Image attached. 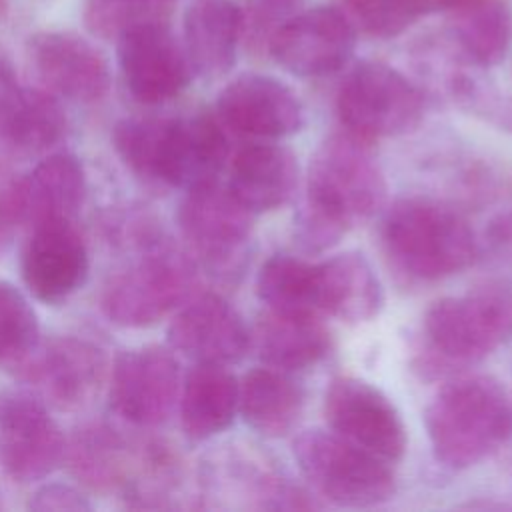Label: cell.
Masks as SVG:
<instances>
[{
	"instance_id": "cell-1",
	"label": "cell",
	"mask_w": 512,
	"mask_h": 512,
	"mask_svg": "<svg viewBox=\"0 0 512 512\" xmlns=\"http://www.w3.org/2000/svg\"><path fill=\"white\" fill-rule=\"evenodd\" d=\"M386 200V178L370 142L334 132L310 158L306 196L294 220V240L306 254L336 246L354 226L370 220Z\"/></svg>"
},
{
	"instance_id": "cell-2",
	"label": "cell",
	"mask_w": 512,
	"mask_h": 512,
	"mask_svg": "<svg viewBox=\"0 0 512 512\" xmlns=\"http://www.w3.org/2000/svg\"><path fill=\"white\" fill-rule=\"evenodd\" d=\"M382 248L392 268L410 282H438L474 264L478 240L468 220L430 196L398 198L384 214Z\"/></svg>"
},
{
	"instance_id": "cell-3",
	"label": "cell",
	"mask_w": 512,
	"mask_h": 512,
	"mask_svg": "<svg viewBox=\"0 0 512 512\" xmlns=\"http://www.w3.org/2000/svg\"><path fill=\"white\" fill-rule=\"evenodd\" d=\"M424 424L436 460L466 470L510 440L512 400L494 376H458L432 398Z\"/></svg>"
},
{
	"instance_id": "cell-4",
	"label": "cell",
	"mask_w": 512,
	"mask_h": 512,
	"mask_svg": "<svg viewBox=\"0 0 512 512\" xmlns=\"http://www.w3.org/2000/svg\"><path fill=\"white\" fill-rule=\"evenodd\" d=\"M422 376L452 374L494 354L512 338V288L490 282L460 296L436 300L424 314Z\"/></svg>"
},
{
	"instance_id": "cell-5",
	"label": "cell",
	"mask_w": 512,
	"mask_h": 512,
	"mask_svg": "<svg viewBox=\"0 0 512 512\" xmlns=\"http://www.w3.org/2000/svg\"><path fill=\"white\" fill-rule=\"evenodd\" d=\"M130 156L140 178L190 190L218 180L228 160L226 128L216 112L188 116H146L130 142Z\"/></svg>"
},
{
	"instance_id": "cell-6",
	"label": "cell",
	"mask_w": 512,
	"mask_h": 512,
	"mask_svg": "<svg viewBox=\"0 0 512 512\" xmlns=\"http://www.w3.org/2000/svg\"><path fill=\"white\" fill-rule=\"evenodd\" d=\"M196 260L168 240H154L104 288L102 308L110 322L148 328L190 300L196 286Z\"/></svg>"
},
{
	"instance_id": "cell-7",
	"label": "cell",
	"mask_w": 512,
	"mask_h": 512,
	"mask_svg": "<svg viewBox=\"0 0 512 512\" xmlns=\"http://www.w3.org/2000/svg\"><path fill=\"white\" fill-rule=\"evenodd\" d=\"M294 460L312 492L344 508H368L390 500L396 476L390 462L336 432L306 430L292 442Z\"/></svg>"
},
{
	"instance_id": "cell-8",
	"label": "cell",
	"mask_w": 512,
	"mask_h": 512,
	"mask_svg": "<svg viewBox=\"0 0 512 512\" xmlns=\"http://www.w3.org/2000/svg\"><path fill=\"white\" fill-rule=\"evenodd\" d=\"M424 110L422 88L376 60L356 64L336 94V112L344 130L366 142L412 132L422 122Z\"/></svg>"
},
{
	"instance_id": "cell-9",
	"label": "cell",
	"mask_w": 512,
	"mask_h": 512,
	"mask_svg": "<svg viewBox=\"0 0 512 512\" xmlns=\"http://www.w3.org/2000/svg\"><path fill=\"white\" fill-rule=\"evenodd\" d=\"M176 222L190 256L218 278H234L244 268L254 216L218 180L184 190Z\"/></svg>"
},
{
	"instance_id": "cell-10",
	"label": "cell",
	"mask_w": 512,
	"mask_h": 512,
	"mask_svg": "<svg viewBox=\"0 0 512 512\" xmlns=\"http://www.w3.org/2000/svg\"><path fill=\"white\" fill-rule=\"evenodd\" d=\"M206 496L226 508L248 510H310L320 502L280 468L260 446L230 444L220 448L204 466Z\"/></svg>"
},
{
	"instance_id": "cell-11",
	"label": "cell",
	"mask_w": 512,
	"mask_h": 512,
	"mask_svg": "<svg viewBox=\"0 0 512 512\" xmlns=\"http://www.w3.org/2000/svg\"><path fill=\"white\" fill-rule=\"evenodd\" d=\"M14 370L38 398L58 410L90 404L110 374L104 350L76 336L40 338Z\"/></svg>"
},
{
	"instance_id": "cell-12",
	"label": "cell",
	"mask_w": 512,
	"mask_h": 512,
	"mask_svg": "<svg viewBox=\"0 0 512 512\" xmlns=\"http://www.w3.org/2000/svg\"><path fill=\"white\" fill-rule=\"evenodd\" d=\"M180 386V364L172 348H128L114 358L108 374L110 408L134 426L154 428L174 412Z\"/></svg>"
},
{
	"instance_id": "cell-13",
	"label": "cell",
	"mask_w": 512,
	"mask_h": 512,
	"mask_svg": "<svg viewBox=\"0 0 512 512\" xmlns=\"http://www.w3.org/2000/svg\"><path fill=\"white\" fill-rule=\"evenodd\" d=\"M66 438L32 390L0 392V468L18 484L48 478L64 460Z\"/></svg>"
},
{
	"instance_id": "cell-14",
	"label": "cell",
	"mask_w": 512,
	"mask_h": 512,
	"mask_svg": "<svg viewBox=\"0 0 512 512\" xmlns=\"http://www.w3.org/2000/svg\"><path fill=\"white\" fill-rule=\"evenodd\" d=\"M324 418L332 432L386 462H398L408 446L406 426L392 400L370 382L340 376L324 394Z\"/></svg>"
},
{
	"instance_id": "cell-15",
	"label": "cell",
	"mask_w": 512,
	"mask_h": 512,
	"mask_svg": "<svg viewBox=\"0 0 512 512\" xmlns=\"http://www.w3.org/2000/svg\"><path fill=\"white\" fill-rule=\"evenodd\" d=\"M118 64L126 88L142 104H162L190 84L194 70L182 40L168 20L136 24L116 38Z\"/></svg>"
},
{
	"instance_id": "cell-16",
	"label": "cell",
	"mask_w": 512,
	"mask_h": 512,
	"mask_svg": "<svg viewBox=\"0 0 512 512\" xmlns=\"http://www.w3.org/2000/svg\"><path fill=\"white\" fill-rule=\"evenodd\" d=\"M356 46V28L340 8L314 6L292 16L272 38L268 54L294 76L318 78L340 70Z\"/></svg>"
},
{
	"instance_id": "cell-17",
	"label": "cell",
	"mask_w": 512,
	"mask_h": 512,
	"mask_svg": "<svg viewBox=\"0 0 512 512\" xmlns=\"http://www.w3.org/2000/svg\"><path fill=\"white\" fill-rule=\"evenodd\" d=\"M90 270L88 246L72 220L30 226L20 272L30 294L44 304H60L84 286Z\"/></svg>"
},
{
	"instance_id": "cell-18",
	"label": "cell",
	"mask_w": 512,
	"mask_h": 512,
	"mask_svg": "<svg viewBox=\"0 0 512 512\" xmlns=\"http://www.w3.org/2000/svg\"><path fill=\"white\" fill-rule=\"evenodd\" d=\"M30 62L54 96L90 104L106 96L110 66L88 38L70 30H46L28 40Z\"/></svg>"
},
{
	"instance_id": "cell-19",
	"label": "cell",
	"mask_w": 512,
	"mask_h": 512,
	"mask_svg": "<svg viewBox=\"0 0 512 512\" xmlns=\"http://www.w3.org/2000/svg\"><path fill=\"white\" fill-rule=\"evenodd\" d=\"M216 116L224 128L252 138H282L304 124V106L296 92L266 74H240L216 100Z\"/></svg>"
},
{
	"instance_id": "cell-20",
	"label": "cell",
	"mask_w": 512,
	"mask_h": 512,
	"mask_svg": "<svg viewBox=\"0 0 512 512\" xmlns=\"http://www.w3.org/2000/svg\"><path fill=\"white\" fill-rule=\"evenodd\" d=\"M172 350L200 364H234L252 346V334L238 310L206 292L186 300L168 326Z\"/></svg>"
},
{
	"instance_id": "cell-21",
	"label": "cell",
	"mask_w": 512,
	"mask_h": 512,
	"mask_svg": "<svg viewBox=\"0 0 512 512\" xmlns=\"http://www.w3.org/2000/svg\"><path fill=\"white\" fill-rule=\"evenodd\" d=\"M418 60L432 84L444 98L480 122L512 134V94L502 90L486 68L466 62L442 38L426 42L418 50Z\"/></svg>"
},
{
	"instance_id": "cell-22",
	"label": "cell",
	"mask_w": 512,
	"mask_h": 512,
	"mask_svg": "<svg viewBox=\"0 0 512 512\" xmlns=\"http://www.w3.org/2000/svg\"><path fill=\"white\" fill-rule=\"evenodd\" d=\"M66 128L58 96L20 84L10 64L0 62V140L16 152L36 154L58 144Z\"/></svg>"
},
{
	"instance_id": "cell-23",
	"label": "cell",
	"mask_w": 512,
	"mask_h": 512,
	"mask_svg": "<svg viewBox=\"0 0 512 512\" xmlns=\"http://www.w3.org/2000/svg\"><path fill=\"white\" fill-rule=\"evenodd\" d=\"M384 290L372 264L360 252H342L314 264V306L348 324L378 316Z\"/></svg>"
},
{
	"instance_id": "cell-24",
	"label": "cell",
	"mask_w": 512,
	"mask_h": 512,
	"mask_svg": "<svg viewBox=\"0 0 512 512\" xmlns=\"http://www.w3.org/2000/svg\"><path fill=\"white\" fill-rule=\"evenodd\" d=\"M300 182L298 160L292 150L270 142L240 148L230 166V192L252 212H272L292 200Z\"/></svg>"
},
{
	"instance_id": "cell-25",
	"label": "cell",
	"mask_w": 512,
	"mask_h": 512,
	"mask_svg": "<svg viewBox=\"0 0 512 512\" xmlns=\"http://www.w3.org/2000/svg\"><path fill=\"white\" fill-rule=\"evenodd\" d=\"M182 30L194 74L218 78L232 70L242 44V16L236 2L192 0L184 10Z\"/></svg>"
},
{
	"instance_id": "cell-26",
	"label": "cell",
	"mask_w": 512,
	"mask_h": 512,
	"mask_svg": "<svg viewBox=\"0 0 512 512\" xmlns=\"http://www.w3.org/2000/svg\"><path fill=\"white\" fill-rule=\"evenodd\" d=\"M304 388L278 368H254L238 382V412L258 434L282 438L302 420Z\"/></svg>"
},
{
	"instance_id": "cell-27",
	"label": "cell",
	"mask_w": 512,
	"mask_h": 512,
	"mask_svg": "<svg viewBox=\"0 0 512 512\" xmlns=\"http://www.w3.org/2000/svg\"><path fill=\"white\" fill-rule=\"evenodd\" d=\"M180 424L184 434L202 442L224 432L238 412V380L222 364H200L186 372L180 396Z\"/></svg>"
},
{
	"instance_id": "cell-28",
	"label": "cell",
	"mask_w": 512,
	"mask_h": 512,
	"mask_svg": "<svg viewBox=\"0 0 512 512\" xmlns=\"http://www.w3.org/2000/svg\"><path fill=\"white\" fill-rule=\"evenodd\" d=\"M444 38L470 64L492 68L512 44V10L504 0H460L446 10Z\"/></svg>"
},
{
	"instance_id": "cell-29",
	"label": "cell",
	"mask_w": 512,
	"mask_h": 512,
	"mask_svg": "<svg viewBox=\"0 0 512 512\" xmlns=\"http://www.w3.org/2000/svg\"><path fill=\"white\" fill-rule=\"evenodd\" d=\"M252 344L266 366L292 374L318 364L330 352V332L320 316L268 310L256 322Z\"/></svg>"
},
{
	"instance_id": "cell-30",
	"label": "cell",
	"mask_w": 512,
	"mask_h": 512,
	"mask_svg": "<svg viewBox=\"0 0 512 512\" xmlns=\"http://www.w3.org/2000/svg\"><path fill=\"white\" fill-rule=\"evenodd\" d=\"M26 224L72 220L86 194V172L72 152H54L24 176Z\"/></svg>"
},
{
	"instance_id": "cell-31",
	"label": "cell",
	"mask_w": 512,
	"mask_h": 512,
	"mask_svg": "<svg viewBox=\"0 0 512 512\" xmlns=\"http://www.w3.org/2000/svg\"><path fill=\"white\" fill-rule=\"evenodd\" d=\"M64 460L72 474L92 490H114L128 486V478L138 468L128 442L104 424L80 428L66 444Z\"/></svg>"
},
{
	"instance_id": "cell-32",
	"label": "cell",
	"mask_w": 512,
	"mask_h": 512,
	"mask_svg": "<svg viewBox=\"0 0 512 512\" xmlns=\"http://www.w3.org/2000/svg\"><path fill=\"white\" fill-rule=\"evenodd\" d=\"M256 292L272 312L320 316L314 306V262L304 258L270 256L258 272Z\"/></svg>"
},
{
	"instance_id": "cell-33",
	"label": "cell",
	"mask_w": 512,
	"mask_h": 512,
	"mask_svg": "<svg viewBox=\"0 0 512 512\" xmlns=\"http://www.w3.org/2000/svg\"><path fill=\"white\" fill-rule=\"evenodd\" d=\"M460 0H340L356 32L372 38H394L420 18L446 12Z\"/></svg>"
},
{
	"instance_id": "cell-34",
	"label": "cell",
	"mask_w": 512,
	"mask_h": 512,
	"mask_svg": "<svg viewBox=\"0 0 512 512\" xmlns=\"http://www.w3.org/2000/svg\"><path fill=\"white\" fill-rule=\"evenodd\" d=\"M40 340L36 312L10 282L0 280V364L14 368Z\"/></svg>"
},
{
	"instance_id": "cell-35",
	"label": "cell",
	"mask_w": 512,
	"mask_h": 512,
	"mask_svg": "<svg viewBox=\"0 0 512 512\" xmlns=\"http://www.w3.org/2000/svg\"><path fill=\"white\" fill-rule=\"evenodd\" d=\"M168 10L170 6L138 0H88L84 8V24L94 36L116 40L136 24L168 20Z\"/></svg>"
},
{
	"instance_id": "cell-36",
	"label": "cell",
	"mask_w": 512,
	"mask_h": 512,
	"mask_svg": "<svg viewBox=\"0 0 512 512\" xmlns=\"http://www.w3.org/2000/svg\"><path fill=\"white\" fill-rule=\"evenodd\" d=\"M304 0H244L242 16V44L252 56L268 54L276 32L300 10Z\"/></svg>"
},
{
	"instance_id": "cell-37",
	"label": "cell",
	"mask_w": 512,
	"mask_h": 512,
	"mask_svg": "<svg viewBox=\"0 0 512 512\" xmlns=\"http://www.w3.org/2000/svg\"><path fill=\"white\" fill-rule=\"evenodd\" d=\"M22 180L24 176L0 164V254L12 246L20 226L26 224Z\"/></svg>"
},
{
	"instance_id": "cell-38",
	"label": "cell",
	"mask_w": 512,
	"mask_h": 512,
	"mask_svg": "<svg viewBox=\"0 0 512 512\" xmlns=\"http://www.w3.org/2000/svg\"><path fill=\"white\" fill-rule=\"evenodd\" d=\"M28 508L36 512H84L90 510L92 504L78 488L62 482H50L30 496Z\"/></svg>"
},
{
	"instance_id": "cell-39",
	"label": "cell",
	"mask_w": 512,
	"mask_h": 512,
	"mask_svg": "<svg viewBox=\"0 0 512 512\" xmlns=\"http://www.w3.org/2000/svg\"><path fill=\"white\" fill-rule=\"evenodd\" d=\"M486 242L490 248L502 256H512V186H510V202L502 212H498L488 228H486Z\"/></svg>"
},
{
	"instance_id": "cell-40",
	"label": "cell",
	"mask_w": 512,
	"mask_h": 512,
	"mask_svg": "<svg viewBox=\"0 0 512 512\" xmlns=\"http://www.w3.org/2000/svg\"><path fill=\"white\" fill-rule=\"evenodd\" d=\"M138 2H150V4H162V6H170L172 0H138Z\"/></svg>"
},
{
	"instance_id": "cell-41",
	"label": "cell",
	"mask_w": 512,
	"mask_h": 512,
	"mask_svg": "<svg viewBox=\"0 0 512 512\" xmlns=\"http://www.w3.org/2000/svg\"><path fill=\"white\" fill-rule=\"evenodd\" d=\"M4 14H6V0H0V20L4 18Z\"/></svg>"
},
{
	"instance_id": "cell-42",
	"label": "cell",
	"mask_w": 512,
	"mask_h": 512,
	"mask_svg": "<svg viewBox=\"0 0 512 512\" xmlns=\"http://www.w3.org/2000/svg\"><path fill=\"white\" fill-rule=\"evenodd\" d=\"M0 508H4V492H2V488H0Z\"/></svg>"
}]
</instances>
